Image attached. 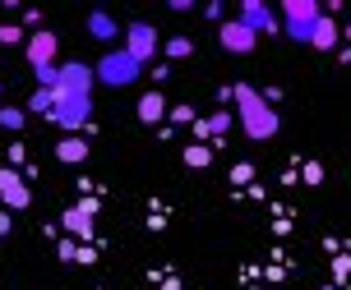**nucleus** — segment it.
Segmentation results:
<instances>
[{"label": "nucleus", "instance_id": "nucleus-7", "mask_svg": "<svg viewBox=\"0 0 351 290\" xmlns=\"http://www.w3.org/2000/svg\"><path fill=\"white\" fill-rule=\"evenodd\" d=\"M217 42H222V51H231V55H250L259 37L250 33L241 18H231V23H222V28H217Z\"/></svg>", "mask_w": 351, "mask_h": 290}, {"label": "nucleus", "instance_id": "nucleus-3", "mask_svg": "<svg viewBox=\"0 0 351 290\" xmlns=\"http://www.w3.org/2000/svg\"><path fill=\"white\" fill-rule=\"evenodd\" d=\"M319 14H324V10H319L315 0H287V5H282V33L291 37V42H310V33H315V23H319Z\"/></svg>", "mask_w": 351, "mask_h": 290}, {"label": "nucleus", "instance_id": "nucleus-16", "mask_svg": "<svg viewBox=\"0 0 351 290\" xmlns=\"http://www.w3.org/2000/svg\"><path fill=\"white\" fill-rule=\"evenodd\" d=\"M208 161H213V148H208V143H190V148H185V166H190V171H204Z\"/></svg>", "mask_w": 351, "mask_h": 290}, {"label": "nucleus", "instance_id": "nucleus-4", "mask_svg": "<svg viewBox=\"0 0 351 290\" xmlns=\"http://www.w3.org/2000/svg\"><path fill=\"white\" fill-rule=\"evenodd\" d=\"M88 116H93V97H74V92H56V111L51 120L65 129V134H79L88 124Z\"/></svg>", "mask_w": 351, "mask_h": 290}, {"label": "nucleus", "instance_id": "nucleus-13", "mask_svg": "<svg viewBox=\"0 0 351 290\" xmlns=\"http://www.w3.org/2000/svg\"><path fill=\"white\" fill-rule=\"evenodd\" d=\"M116 33H121V23L106 14V10H93V14H88V37H97V42H111Z\"/></svg>", "mask_w": 351, "mask_h": 290}, {"label": "nucleus", "instance_id": "nucleus-14", "mask_svg": "<svg viewBox=\"0 0 351 290\" xmlns=\"http://www.w3.org/2000/svg\"><path fill=\"white\" fill-rule=\"evenodd\" d=\"M56 157H60V161H65V166H79V161H84L88 157V143L79 134H65L60 138V143H56Z\"/></svg>", "mask_w": 351, "mask_h": 290}, {"label": "nucleus", "instance_id": "nucleus-19", "mask_svg": "<svg viewBox=\"0 0 351 290\" xmlns=\"http://www.w3.org/2000/svg\"><path fill=\"white\" fill-rule=\"evenodd\" d=\"M190 51H194V42H190V37H171V42H167V55H171V60H185Z\"/></svg>", "mask_w": 351, "mask_h": 290}, {"label": "nucleus", "instance_id": "nucleus-8", "mask_svg": "<svg viewBox=\"0 0 351 290\" xmlns=\"http://www.w3.org/2000/svg\"><path fill=\"white\" fill-rule=\"evenodd\" d=\"M241 23H245L250 33L259 37V33H282V23H278V14H273V10H268V5H259V0H245V5H241Z\"/></svg>", "mask_w": 351, "mask_h": 290}, {"label": "nucleus", "instance_id": "nucleus-21", "mask_svg": "<svg viewBox=\"0 0 351 290\" xmlns=\"http://www.w3.org/2000/svg\"><path fill=\"white\" fill-rule=\"evenodd\" d=\"M250 175H254V166H250V161H241V166H236V171H231V180H236V185H245Z\"/></svg>", "mask_w": 351, "mask_h": 290}, {"label": "nucleus", "instance_id": "nucleus-24", "mask_svg": "<svg viewBox=\"0 0 351 290\" xmlns=\"http://www.w3.org/2000/svg\"><path fill=\"white\" fill-rule=\"evenodd\" d=\"M342 37H347V42H351V23H347V33H342Z\"/></svg>", "mask_w": 351, "mask_h": 290}, {"label": "nucleus", "instance_id": "nucleus-17", "mask_svg": "<svg viewBox=\"0 0 351 290\" xmlns=\"http://www.w3.org/2000/svg\"><path fill=\"white\" fill-rule=\"evenodd\" d=\"M28 111H33V116H51V111H56V92L37 88L33 97H28Z\"/></svg>", "mask_w": 351, "mask_h": 290}, {"label": "nucleus", "instance_id": "nucleus-12", "mask_svg": "<svg viewBox=\"0 0 351 290\" xmlns=\"http://www.w3.org/2000/svg\"><path fill=\"white\" fill-rule=\"evenodd\" d=\"M65 230H70L74 239H88V235H93V203L70 207V212H65Z\"/></svg>", "mask_w": 351, "mask_h": 290}, {"label": "nucleus", "instance_id": "nucleus-1", "mask_svg": "<svg viewBox=\"0 0 351 290\" xmlns=\"http://www.w3.org/2000/svg\"><path fill=\"white\" fill-rule=\"evenodd\" d=\"M231 102H236V116H241V129H245V138H254V143H268V138L282 129L278 111L259 97V88L250 83H236L231 88Z\"/></svg>", "mask_w": 351, "mask_h": 290}, {"label": "nucleus", "instance_id": "nucleus-5", "mask_svg": "<svg viewBox=\"0 0 351 290\" xmlns=\"http://www.w3.org/2000/svg\"><path fill=\"white\" fill-rule=\"evenodd\" d=\"M0 203L10 207V212H23V207L33 203V189H28V180L14 166H0Z\"/></svg>", "mask_w": 351, "mask_h": 290}, {"label": "nucleus", "instance_id": "nucleus-6", "mask_svg": "<svg viewBox=\"0 0 351 290\" xmlns=\"http://www.w3.org/2000/svg\"><path fill=\"white\" fill-rule=\"evenodd\" d=\"M125 51L134 55V60H139V65H148V60H153V55H158V33H153V23H130V28H125Z\"/></svg>", "mask_w": 351, "mask_h": 290}, {"label": "nucleus", "instance_id": "nucleus-9", "mask_svg": "<svg viewBox=\"0 0 351 290\" xmlns=\"http://www.w3.org/2000/svg\"><path fill=\"white\" fill-rule=\"evenodd\" d=\"M93 65H60V83L56 92H74V97H93Z\"/></svg>", "mask_w": 351, "mask_h": 290}, {"label": "nucleus", "instance_id": "nucleus-18", "mask_svg": "<svg viewBox=\"0 0 351 290\" xmlns=\"http://www.w3.org/2000/svg\"><path fill=\"white\" fill-rule=\"evenodd\" d=\"M23 111H19V106H0V129H10V134H14V129H23Z\"/></svg>", "mask_w": 351, "mask_h": 290}, {"label": "nucleus", "instance_id": "nucleus-22", "mask_svg": "<svg viewBox=\"0 0 351 290\" xmlns=\"http://www.w3.org/2000/svg\"><path fill=\"white\" fill-rule=\"evenodd\" d=\"M171 120H176V124H190L194 111H190V106H171Z\"/></svg>", "mask_w": 351, "mask_h": 290}, {"label": "nucleus", "instance_id": "nucleus-23", "mask_svg": "<svg viewBox=\"0 0 351 290\" xmlns=\"http://www.w3.org/2000/svg\"><path fill=\"white\" fill-rule=\"evenodd\" d=\"M10 226H14V217L5 212V217H0V235H10Z\"/></svg>", "mask_w": 351, "mask_h": 290}, {"label": "nucleus", "instance_id": "nucleus-10", "mask_svg": "<svg viewBox=\"0 0 351 290\" xmlns=\"http://www.w3.org/2000/svg\"><path fill=\"white\" fill-rule=\"evenodd\" d=\"M56 33H33L28 37V65L33 69H47V65H56Z\"/></svg>", "mask_w": 351, "mask_h": 290}, {"label": "nucleus", "instance_id": "nucleus-20", "mask_svg": "<svg viewBox=\"0 0 351 290\" xmlns=\"http://www.w3.org/2000/svg\"><path fill=\"white\" fill-rule=\"evenodd\" d=\"M14 42H23V28L5 23V28H0V47H14Z\"/></svg>", "mask_w": 351, "mask_h": 290}, {"label": "nucleus", "instance_id": "nucleus-2", "mask_svg": "<svg viewBox=\"0 0 351 290\" xmlns=\"http://www.w3.org/2000/svg\"><path fill=\"white\" fill-rule=\"evenodd\" d=\"M139 74H143V65L125 51V47H121V51H106L102 60L93 65V79H97V83H106V88H130Z\"/></svg>", "mask_w": 351, "mask_h": 290}, {"label": "nucleus", "instance_id": "nucleus-11", "mask_svg": "<svg viewBox=\"0 0 351 290\" xmlns=\"http://www.w3.org/2000/svg\"><path fill=\"white\" fill-rule=\"evenodd\" d=\"M337 42H342V28H337L328 14H319V23H315V33H310V47L315 51H333Z\"/></svg>", "mask_w": 351, "mask_h": 290}, {"label": "nucleus", "instance_id": "nucleus-15", "mask_svg": "<svg viewBox=\"0 0 351 290\" xmlns=\"http://www.w3.org/2000/svg\"><path fill=\"white\" fill-rule=\"evenodd\" d=\"M162 116H167V97H162V92H148V97H139V120H143V124H158Z\"/></svg>", "mask_w": 351, "mask_h": 290}]
</instances>
